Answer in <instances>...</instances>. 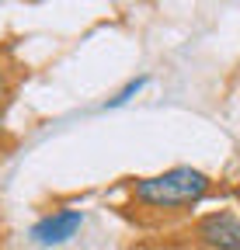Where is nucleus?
I'll use <instances>...</instances> for the list:
<instances>
[{"instance_id": "1", "label": "nucleus", "mask_w": 240, "mask_h": 250, "mask_svg": "<svg viewBox=\"0 0 240 250\" xmlns=\"http://www.w3.org/2000/svg\"><path fill=\"white\" fill-rule=\"evenodd\" d=\"M126 188H129V202L146 212H188L192 205H202L209 195H216V181L192 164L132 177Z\"/></svg>"}, {"instance_id": "2", "label": "nucleus", "mask_w": 240, "mask_h": 250, "mask_svg": "<svg viewBox=\"0 0 240 250\" xmlns=\"http://www.w3.org/2000/svg\"><path fill=\"white\" fill-rule=\"evenodd\" d=\"M84 223H87V212H84V208H77V205H59V208H49V212H42V215L35 219L32 229H28V240H32L35 247L52 250V247L70 243V240L84 229Z\"/></svg>"}, {"instance_id": "3", "label": "nucleus", "mask_w": 240, "mask_h": 250, "mask_svg": "<svg viewBox=\"0 0 240 250\" xmlns=\"http://www.w3.org/2000/svg\"><path fill=\"white\" fill-rule=\"evenodd\" d=\"M188 236L198 250H240V215L230 208L205 212L192 223Z\"/></svg>"}, {"instance_id": "4", "label": "nucleus", "mask_w": 240, "mask_h": 250, "mask_svg": "<svg viewBox=\"0 0 240 250\" xmlns=\"http://www.w3.org/2000/svg\"><path fill=\"white\" fill-rule=\"evenodd\" d=\"M146 87H150V73H139V77L126 80V83L118 87V90L111 94V98H108L101 108H105V111H118V108H126L129 101H136V98H139V94H143Z\"/></svg>"}, {"instance_id": "5", "label": "nucleus", "mask_w": 240, "mask_h": 250, "mask_svg": "<svg viewBox=\"0 0 240 250\" xmlns=\"http://www.w3.org/2000/svg\"><path fill=\"white\" fill-rule=\"evenodd\" d=\"M11 90H14V83H11V70L4 66V59H0V111H4V104H7V98H11Z\"/></svg>"}]
</instances>
